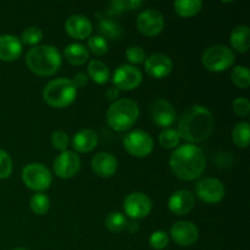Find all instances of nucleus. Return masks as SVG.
Segmentation results:
<instances>
[{
  "instance_id": "obj_1",
  "label": "nucleus",
  "mask_w": 250,
  "mask_h": 250,
  "mask_svg": "<svg viewBox=\"0 0 250 250\" xmlns=\"http://www.w3.org/2000/svg\"><path fill=\"white\" fill-rule=\"evenodd\" d=\"M207 167V158L199 146L183 144L173 150L170 156V168L173 175L182 181L197 180Z\"/></svg>"
},
{
  "instance_id": "obj_2",
  "label": "nucleus",
  "mask_w": 250,
  "mask_h": 250,
  "mask_svg": "<svg viewBox=\"0 0 250 250\" xmlns=\"http://www.w3.org/2000/svg\"><path fill=\"white\" fill-rule=\"evenodd\" d=\"M212 129L214 116L211 111L202 105H194L182 114L177 131L181 138L193 144L209 138Z\"/></svg>"
},
{
  "instance_id": "obj_3",
  "label": "nucleus",
  "mask_w": 250,
  "mask_h": 250,
  "mask_svg": "<svg viewBox=\"0 0 250 250\" xmlns=\"http://www.w3.org/2000/svg\"><path fill=\"white\" fill-rule=\"evenodd\" d=\"M26 65L38 76H53L61 66V54L53 45H36L26 54Z\"/></svg>"
},
{
  "instance_id": "obj_4",
  "label": "nucleus",
  "mask_w": 250,
  "mask_h": 250,
  "mask_svg": "<svg viewBox=\"0 0 250 250\" xmlns=\"http://www.w3.org/2000/svg\"><path fill=\"white\" fill-rule=\"evenodd\" d=\"M139 117V106L132 99H117L106 111V122L116 132H126L136 125Z\"/></svg>"
},
{
  "instance_id": "obj_5",
  "label": "nucleus",
  "mask_w": 250,
  "mask_h": 250,
  "mask_svg": "<svg viewBox=\"0 0 250 250\" xmlns=\"http://www.w3.org/2000/svg\"><path fill=\"white\" fill-rule=\"evenodd\" d=\"M77 88L70 78H56L50 81L43 89V99L49 106L62 109L75 102Z\"/></svg>"
},
{
  "instance_id": "obj_6",
  "label": "nucleus",
  "mask_w": 250,
  "mask_h": 250,
  "mask_svg": "<svg viewBox=\"0 0 250 250\" xmlns=\"http://www.w3.org/2000/svg\"><path fill=\"white\" fill-rule=\"evenodd\" d=\"M236 61V54L226 45H212L204 51L202 62L208 71L222 72L231 67Z\"/></svg>"
},
{
  "instance_id": "obj_7",
  "label": "nucleus",
  "mask_w": 250,
  "mask_h": 250,
  "mask_svg": "<svg viewBox=\"0 0 250 250\" xmlns=\"http://www.w3.org/2000/svg\"><path fill=\"white\" fill-rule=\"evenodd\" d=\"M22 181L28 189L37 193L46 190L51 185L53 176L45 165L39 163L28 164L22 170Z\"/></svg>"
},
{
  "instance_id": "obj_8",
  "label": "nucleus",
  "mask_w": 250,
  "mask_h": 250,
  "mask_svg": "<svg viewBox=\"0 0 250 250\" xmlns=\"http://www.w3.org/2000/svg\"><path fill=\"white\" fill-rule=\"evenodd\" d=\"M124 146L129 155L146 158L154 150V139L148 132L134 129L125 136Z\"/></svg>"
},
{
  "instance_id": "obj_9",
  "label": "nucleus",
  "mask_w": 250,
  "mask_h": 250,
  "mask_svg": "<svg viewBox=\"0 0 250 250\" xmlns=\"http://www.w3.org/2000/svg\"><path fill=\"white\" fill-rule=\"evenodd\" d=\"M195 194L202 202L207 204H217L225 198L224 183L214 177L202 178L195 186Z\"/></svg>"
},
{
  "instance_id": "obj_10",
  "label": "nucleus",
  "mask_w": 250,
  "mask_h": 250,
  "mask_svg": "<svg viewBox=\"0 0 250 250\" xmlns=\"http://www.w3.org/2000/svg\"><path fill=\"white\" fill-rule=\"evenodd\" d=\"M143 76L139 68L132 65H121L115 70L112 76L114 87L119 90L129 92L141 85Z\"/></svg>"
},
{
  "instance_id": "obj_11",
  "label": "nucleus",
  "mask_w": 250,
  "mask_h": 250,
  "mask_svg": "<svg viewBox=\"0 0 250 250\" xmlns=\"http://www.w3.org/2000/svg\"><path fill=\"white\" fill-rule=\"evenodd\" d=\"M151 209H153L151 199L144 193H131L124 200L125 214L132 220L144 219L150 214Z\"/></svg>"
},
{
  "instance_id": "obj_12",
  "label": "nucleus",
  "mask_w": 250,
  "mask_h": 250,
  "mask_svg": "<svg viewBox=\"0 0 250 250\" xmlns=\"http://www.w3.org/2000/svg\"><path fill=\"white\" fill-rule=\"evenodd\" d=\"M165 27V19L163 14L155 9L142 11L137 17V28L146 37H155L163 32Z\"/></svg>"
},
{
  "instance_id": "obj_13",
  "label": "nucleus",
  "mask_w": 250,
  "mask_h": 250,
  "mask_svg": "<svg viewBox=\"0 0 250 250\" xmlns=\"http://www.w3.org/2000/svg\"><path fill=\"white\" fill-rule=\"evenodd\" d=\"M54 172L59 178L68 180L78 173L81 168V159L75 151L65 150L59 154L54 160Z\"/></svg>"
},
{
  "instance_id": "obj_14",
  "label": "nucleus",
  "mask_w": 250,
  "mask_h": 250,
  "mask_svg": "<svg viewBox=\"0 0 250 250\" xmlns=\"http://www.w3.org/2000/svg\"><path fill=\"white\" fill-rule=\"evenodd\" d=\"M170 236L178 246L190 247L199 238V231L193 222L177 221L171 227Z\"/></svg>"
},
{
  "instance_id": "obj_15",
  "label": "nucleus",
  "mask_w": 250,
  "mask_h": 250,
  "mask_svg": "<svg viewBox=\"0 0 250 250\" xmlns=\"http://www.w3.org/2000/svg\"><path fill=\"white\" fill-rule=\"evenodd\" d=\"M144 68L150 77L161 80V78L167 77L172 72L173 63L167 55L163 53H156L146 59Z\"/></svg>"
},
{
  "instance_id": "obj_16",
  "label": "nucleus",
  "mask_w": 250,
  "mask_h": 250,
  "mask_svg": "<svg viewBox=\"0 0 250 250\" xmlns=\"http://www.w3.org/2000/svg\"><path fill=\"white\" fill-rule=\"evenodd\" d=\"M150 115L154 124L161 128H168L176 121V117H177L173 105L164 99H158L153 103Z\"/></svg>"
},
{
  "instance_id": "obj_17",
  "label": "nucleus",
  "mask_w": 250,
  "mask_h": 250,
  "mask_svg": "<svg viewBox=\"0 0 250 250\" xmlns=\"http://www.w3.org/2000/svg\"><path fill=\"white\" fill-rule=\"evenodd\" d=\"M168 210L177 216L189 214L195 205V198L189 190L181 189L173 193L168 199Z\"/></svg>"
},
{
  "instance_id": "obj_18",
  "label": "nucleus",
  "mask_w": 250,
  "mask_h": 250,
  "mask_svg": "<svg viewBox=\"0 0 250 250\" xmlns=\"http://www.w3.org/2000/svg\"><path fill=\"white\" fill-rule=\"evenodd\" d=\"M65 31L71 38H89L93 32V24L88 17L82 15H72L65 22Z\"/></svg>"
},
{
  "instance_id": "obj_19",
  "label": "nucleus",
  "mask_w": 250,
  "mask_h": 250,
  "mask_svg": "<svg viewBox=\"0 0 250 250\" xmlns=\"http://www.w3.org/2000/svg\"><path fill=\"white\" fill-rule=\"evenodd\" d=\"M90 165H92V170L99 177L110 178L116 173L119 163H117V159L112 154L102 151V153L95 154L94 158L92 159Z\"/></svg>"
},
{
  "instance_id": "obj_20",
  "label": "nucleus",
  "mask_w": 250,
  "mask_h": 250,
  "mask_svg": "<svg viewBox=\"0 0 250 250\" xmlns=\"http://www.w3.org/2000/svg\"><path fill=\"white\" fill-rule=\"evenodd\" d=\"M22 54V43L12 34L0 36V60L11 62L17 60Z\"/></svg>"
},
{
  "instance_id": "obj_21",
  "label": "nucleus",
  "mask_w": 250,
  "mask_h": 250,
  "mask_svg": "<svg viewBox=\"0 0 250 250\" xmlns=\"http://www.w3.org/2000/svg\"><path fill=\"white\" fill-rule=\"evenodd\" d=\"M99 142L97 132L90 128L78 131L72 138V146L77 153H89L94 150Z\"/></svg>"
},
{
  "instance_id": "obj_22",
  "label": "nucleus",
  "mask_w": 250,
  "mask_h": 250,
  "mask_svg": "<svg viewBox=\"0 0 250 250\" xmlns=\"http://www.w3.org/2000/svg\"><path fill=\"white\" fill-rule=\"evenodd\" d=\"M249 33L250 29L248 26H246V24L237 26L231 32V36H229V42H231L232 48L238 51V53H247L250 46Z\"/></svg>"
},
{
  "instance_id": "obj_23",
  "label": "nucleus",
  "mask_w": 250,
  "mask_h": 250,
  "mask_svg": "<svg viewBox=\"0 0 250 250\" xmlns=\"http://www.w3.org/2000/svg\"><path fill=\"white\" fill-rule=\"evenodd\" d=\"M65 59L71 63V65L75 66H81L84 65L85 62L89 59V51L85 48L83 44L80 43H72L68 44L65 48Z\"/></svg>"
},
{
  "instance_id": "obj_24",
  "label": "nucleus",
  "mask_w": 250,
  "mask_h": 250,
  "mask_svg": "<svg viewBox=\"0 0 250 250\" xmlns=\"http://www.w3.org/2000/svg\"><path fill=\"white\" fill-rule=\"evenodd\" d=\"M88 76L98 84H105L110 80V70L103 61L92 60L88 65Z\"/></svg>"
},
{
  "instance_id": "obj_25",
  "label": "nucleus",
  "mask_w": 250,
  "mask_h": 250,
  "mask_svg": "<svg viewBox=\"0 0 250 250\" xmlns=\"http://www.w3.org/2000/svg\"><path fill=\"white\" fill-rule=\"evenodd\" d=\"M173 7L181 17H193L199 14L203 2L200 0H177L173 4Z\"/></svg>"
},
{
  "instance_id": "obj_26",
  "label": "nucleus",
  "mask_w": 250,
  "mask_h": 250,
  "mask_svg": "<svg viewBox=\"0 0 250 250\" xmlns=\"http://www.w3.org/2000/svg\"><path fill=\"white\" fill-rule=\"evenodd\" d=\"M98 33L104 39L116 41L122 36V28L117 22L112 20H102L98 24Z\"/></svg>"
},
{
  "instance_id": "obj_27",
  "label": "nucleus",
  "mask_w": 250,
  "mask_h": 250,
  "mask_svg": "<svg viewBox=\"0 0 250 250\" xmlns=\"http://www.w3.org/2000/svg\"><path fill=\"white\" fill-rule=\"evenodd\" d=\"M232 139L238 148H247L250 141V125L248 122H238L232 131Z\"/></svg>"
},
{
  "instance_id": "obj_28",
  "label": "nucleus",
  "mask_w": 250,
  "mask_h": 250,
  "mask_svg": "<svg viewBox=\"0 0 250 250\" xmlns=\"http://www.w3.org/2000/svg\"><path fill=\"white\" fill-rule=\"evenodd\" d=\"M181 142V136L177 129L164 128L159 134V143L165 149H176Z\"/></svg>"
},
{
  "instance_id": "obj_29",
  "label": "nucleus",
  "mask_w": 250,
  "mask_h": 250,
  "mask_svg": "<svg viewBox=\"0 0 250 250\" xmlns=\"http://www.w3.org/2000/svg\"><path fill=\"white\" fill-rule=\"evenodd\" d=\"M29 207H31V210L34 214L39 215V216H43V215H45L46 212L49 211V208H50V199H49L48 195H45L44 193H36V194L31 198Z\"/></svg>"
},
{
  "instance_id": "obj_30",
  "label": "nucleus",
  "mask_w": 250,
  "mask_h": 250,
  "mask_svg": "<svg viewBox=\"0 0 250 250\" xmlns=\"http://www.w3.org/2000/svg\"><path fill=\"white\" fill-rule=\"evenodd\" d=\"M231 80L234 85L241 89H247L250 85V71L247 66H236L232 70Z\"/></svg>"
},
{
  "instance_id": "obj_31",
  "label": "nucleus",
  "mask_w": 250,
  "mask_h": 250,
  "mask_svg": "<svg viewBox=\"0 0 250 250\" xmlns=\"http://www.w3.org/2000/svg\"><path fill=\"white\" fill-rule=\"evenodd\" d=\"M127 219L122 212H111V214L107 215L106 220H105V225H106L107 229L115 233H119V232L124 231L125 227H126Z\"/></svg>"
},
{
  "instance_id": "obj_32",
  "label": "nucleus",
  "mask_w": 250,
  "mask_h": 250,
  "mask_svg": "<svg viewBox=\"0 0 250 250\" xmlns=\"http://www.w3.org/2000/svg\"><path fill=\"white\" fill-rule=\"evenodd\" d=\"M141 5L142 2L138 0H116V1L110 2L109 12L110 14H121V12L138 9Z\"/></svg>"
},
{
  "instance_id": "obj_33",
  "label": "nucleus",
  "mask_w": 250,
  "mask_h": 250,
  "mask_svg": "<svg viewBox=\"0 0 250 250\" xmlns=\"http://www.w3.org/2000/svg\"><path fill=\"white\" fill-rule=\"evenodd\" d=\"M42 39H43V31L39 27L32 26L22 32L21 43L26 45H37Z\"/></svg>"
},
{
  "instance_id": "obj_34",
  "label": "nucleus",
  "mask_w": 250,
  "mask_h": 250,
  "mask_svg": "<svg viewBox=\"0 0 250 250\" xmlns=\"http://www.w3.org/2000/svg\"><path fill=\"white\" fill-rule=\"evenodd\" d=\"M88 48L90 49L94 55L103 56L109 50V43L106 39H104L100 36H92L88 39Z\"/></svg>"
},
{
  "instance_id": "obj_35",
  "label": "nucleus",
  "mask_w": 250,
  "mask_h": 250,
  "mask_svg": "<svg viewBox=\"0 0 250 250\" xmlns=\"http://www.w3.org/2000/svg\"><path fill=\"white\" fill-rule=\"evenodd\" d=\"M170 237L165 231H155L149 237V244L153 249L163 250L168 246Z\"/></svg>"
},
{
  "instance_id": "obj_36",
  "label": "nucleus",
  "mask_w": 250,
  "mask_h": 250,
  "mask_svg": "<svg viewBox=\"0 0 250 250\" xmlns=\"http://www.w3.org/2000/svg\"><path fill=\"white\" fill-rule=\"evenodd\" d=\"M126 59L133 65H142L146 61V51L141 46H129L126 50Z\"/></svg>"
},
{
  "instance_id": "obj_37",
  "label": "nucleus",
  "mask_w": 250,
  "mask_h": 250,
  "mask_svg": "<svg viewBox=\"0 0 250 250\" xmlns=\"http://www.w3.org/2000/svg\"><path fill=\"white\" fill-rule=\"evenodd\" d=\"M51 144L59 151H65L70 144V137L63 131H55L51 134Z\"/></svg>"
},
{
  "instance_id": "obj_38",
  "label": "nucleus",
  "mask_w": 250,
  "mask_h": 250,
  "mask_svg": "<svg viewBox=\"0 0 250 250\" xmlns=\"http://www.w3.org/2000/svg\"><path fill=\"white\" fill-rule=\"evenodd\" d=\"M12 160L9 154L0 149V180H5L11 176Z\"/></svg>"
},
{
  "instance_id": "obj_39",
  "label": "nucleus",
  "mask_w": 250,
  "mask_h": 250,
  "mask_svg": "<svg viewBox=\"0 0 250 250\" xmlns=\"http://www.w3.org/2000/svg\"><path fill=\"white\" fill-rule=\"evenodd\" d=\"M232 109L236 112L238 116H248L250 112V102L247 98L239 97L234 99L233 104H232Z\"/></svg>"
},
{
  "instance_id": "obj_40",
  "label": "nucleus",
  "mask_w": 250,
  "mask_h": 250,
  "mask_svg": "<svg viewBox=\"0 0 250 250\" xmlns=\"http://www.w3.org/2000/svg\"><path fill=\"white\" fill-rule=\"evenodd\" d=\"M88 76L85 75V73H77V75H75V77H73L72 80V83L75 84V87L77 88V89H81V88H84L85 85L88 84Z\"/></svg>"
},
{
  "instance_id": "obj_41",
  "label": "nucleus",
  "mask_w": 250,
  "mask_h": 250,
  "mask_svg": "<svg viewBox=\"0 0 250 250\" xmlns=\"http://www.w3.org/2000/svg\"><path fill=\"white\" fill-rule=\"evenodd\" d=\"M105 97H106V99L110 100V102H116L117 98L120 97V90L115 87L109 88V89L106 90V93H105Z\"/></svg>"
},
{
  "instance_id": "obj_42",
  "label": "nucleus",
  "mask_w": 250,
  "mask_h": 250,
  "mask_svg": "<svg viewBox=\"0 0 250 250\" xmlns=\"http://www.w3.org/2000/svg\"><path fill=\"white\" fill-rule=\"evenodd\" d=\"M125 229H127L129 233H136V232L138 231V222H137L136 220H132V221H127Z\"/></svg>"
},
{
  "instance_id": "obj_43",
  "label": "nucleus",
  "mask_w": 250,
  "mask_h": 250,
  "mask_svg": "<svg viewBox=\"0 0 250 250\" xmlns=\"http://www.w3.org/2000/svg\"><path fill=\"white\" fill-rule=\"evenodd\" d=\"M14 250H29V249H26V248H16V249H14Z\"/></svg>"
}]
</instances>
